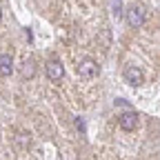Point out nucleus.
I'll return each instance as SVG.
<instances>
[{
    "instance_id": "20e7f679",
    "label": "nucleus",
    "mask_w": 160,
    "mask_h": 160,
    "mask_svg": "<svg viewBox=\"0 0 160 160\" xmlns=\"http://www.w3.org/2000/svg\"><path fill=\"white\" fill-rule=\"evenodd\" d=\"M62 73H65V69H62V62L60 60H49L47 62V78L49 80H62Z\"/></svg>"
},
{
    "instance_id": "6e6552de",
    "label": "nucleus",
    "mask_w": 160,
    "mask_h": 160,
    "mask_svg": "<svg viewBox=\"0 0 160 160\" xmlns=\"http://www.w3.org/2000/svg\"><path fill=\"white\" fill-rule=\"evenodd\" d=\"M0 16H2V11H0Z\"/></svg>"
},
{
    "instance_id": "f03ea898",
    "label": "nucleus",
    "mask_w": 160,
    "mask_h": 160,
    "mask_svg": "<svg viewBox=\"0 0 160 160\" xmlns=\"http://www.w3.org/2000/svg\"><path fill=\"white\" fill-rule=\"evenodd\" d=\"M145 16H147V11L142 9V7H131L129 11H127V22L131 25V27H142L145 25Z\"/></svg>"
},
{
    "instance_id": "f257e3e1",
    "label": "nucleus",
    "mask_w": 160,
    "mask_h": 160,
    "mask_svg": "<svg viewBox=\"0 0 160 160\" xmlns=\"http://www.w3.org/2000/svg\"><path fill=\"white\" fill-rule=\"evenodd\" d=\"M98 62L96 60H91V58H87V60H82V62L78 65V76L82 78V80H91V78H96L98 76Z\"/></svg>"
},
{
    "instance_id": "39448f33",
    "label": "nucleus",
    "mask_w": 160,
    "mask_h": 160,
    "mask_svg": "<svg viewBox=\"0 0 160 160\" xmlns=\"http://www.w3.org/2000/svg\"><path fill=\"white\" fill-rule=\"evenodd\" d=\"M136 122H138V116H136L133 111H127V113H122V116L118 118V125L122 127L125 131H133Z\"/></svg>"
},
{
    "instance_id": "0eeeda50",
    "label": "nucleus",
    "mask_w": 160,
    "mask_h": 160,
    "mask_svg": "<svg viewBox=\"0 0 160 160\" xmlns=\"http://www.w3.org/2000/svg\"><path fill=\"white\" fill-rule=\"evenodd\" d=\"M22 76H33V62H25V67H22Z\"/></svg>"
},
{
    "instance_id": "423d86ee",
    "label": "nucleus",
    "mask_w": 160,
    "mask_h": 160,
    "mask_svg": "<svg viewBox=\"0 0 160 160\" xmlns=\"http://www.w3.org/2000/svg\"><path fill=\"white\" fill-rule=\"evenodd\" d=\"M11 71H13V60L9 53H2L0 56V76L7 78V76H11Z\"/></svg>"
},
{
    "instance_id": "7ed1b4c3",
    "label": "nucleus",
    "mask_w": 160,
    "mask_h": 160,
    "mask_svg": "<svg viewBox=\"0 0 160 160\" xmlns=\"http://www.w3.org/2000/svg\"><path fill=\"white\" fill-rule=\"evenodd\" d=\"M122 76H125V80H127L131 87H140V85L145 82V76H142V71H140L138 67H127L122 71Z\"/></svg>"
}]
</instances>
